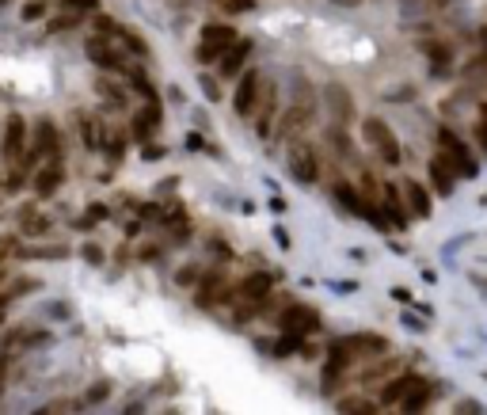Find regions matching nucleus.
Returning <instances> with one entry per match:
<instances>
[{
  "instance_id": "obj_1",
  "label": "nucleus",
  "mask_w": 487,
  "mask_h": 415,
  "mask_svg": "<svg viewBox=\"0 0 487 415\" xmlns=\"http://www.w3.org/2000/svg\"><path fill=\"white\" fill-rule=\"evenodd\" d=\"M316 107H320V99H316L312 84L297 80L293 84V99H289V107L282 111V126H274V137H297L305 126H312Z\"/></svg>"
},
{
  "instance_id": "obj_2",
  "label": "nucleus",
  "mask_w": 487,
  "mask_h": 415,
  "mask_svg": "<svg viewBox=\"0 0 487 415\" xmlns=\"http://www.w3.org/2000/svg\"><path fill=\"white\" fill-rule=\"evenodd\" d=\"M434 145H438V153H442L449 164H453L457 179H476V175H480V164H476L472 149H468L449 126H438V130H434Z\"/></svg>"
},
{
  "instance_id": "obj_3",
  "label": "nucleus",
  "mask_w": 487,
  "mask_h": 415,
  "mask_svg": "<svg viewBox=\"0 0 487 415\" xmlns=\"http://www.w3.org/2000/svg\"><path fill=\"white\" fill-rule=\"evenodd\" d=\"M362 137H365V145H369L373 153H381V160H385L388 168L404 164V149H400V141H396V134H392V126L381 115H369V118L362 122Z\"/></svg>"
},
{
  "instance_id": "obj_4",
  "label": "nucleus",
  "mask_w": 487,
  "mask_h": 415,
  "mask_svg": "<svg viewBox=\"0 0 487 415\" xmlns=\"http://www.w3.org/2000/svg\"><path fill=\"white\" fill-rule=\"evenodd\" d=\"M286 172L297 179L301 187H312L320 179V156H316V145L308 137L297 134L286 149Z\"/></svg>"
},
{
  "instance_id": "obj_5",
  "label": "nucleus",
  "mask_w": 487,
  "mask_h": 415,
  "mask_svg": "<svg viewBox=\"0 0 487 415\" xmlns=\"http://www.w3.org/2000/svg\"><path fill=\"white\" fill-rule=\"evenodd\" d=\"M278 115H282V99H278V84L263 77V88H259V99H255V107H251V130H255V137L263 141L274 134V126H278Z\"/></svg>"
},
{
  "instance_id": "obj_6",
  "label": "nucleus",
  "mask_w": 487,
  "mask_h": 415,
  "mask_svg": "<svg viewBox=\"0 0 487 415\" xmlns=\"http://www.w3.org/2000/svg\"><path fill=\"white\" fill-rule=\"evenodd\" d=\"M61 153V134H58V122L53 118H34V137H27V156L23 164H42L46 156H58Z\"/></svg>"
},
{
  "instance_id": "obj_7",
  "label": "nucleus",
  "mask_w": 487,
  "mask_h": 415,
  "mask_svg": "<svg viewBox=\"0 0 487 415\" xmlns=\"http://www.w3.org/2000/svg\"><path fill=\"white\" fill-rule=\"evenodd\" d=\"M84 54H88V61L103 73H126V65H129L126 50H122L115 39H107V35H91V39L84 42Z\"/></svg>"
},
{
  "instance_id": "obj_8",
  "label": "nucleus",
  "mask_w": 487,
  "mask_h": 415,
  "mask_svg": "<svg viewBox=\"0 0 487 415\" xmlns=\"http://www.w3.org/2000/svg\"><path fill=\"white\" fill-rule=\"evenodd\" d=\"M278 328L282 332H293V335H312V332H320L324 328V316L316 313L312 305H301V301H293V305H286L282 313H278Z\"/></svg>"
},
{
  "instance_id": "obj_9",
  "label": "nucleus",
  "mask_w": 487,
  "mask_h": 415,
  "mask_svg": "<svg viewBox=\"0 0 487 415\" xmlns=\"http://www.w3.org/2000/svg\"><path fill=\"white\" fill-rule=\"evenodd\" d=\"M27 118L20 115V111H15V115H8L4 118V137H0V156L8 160V164H20V160L27 156Z\"/></svg>"
},
{
  "instance_id": "obj_10",
  "label": "nucleus",
  "mask_w": 487,
  "mask_h": 415,
  "mask_svg": "<svg viewBox=\"0 0 487 415\" xmlns=\"http://www.w3.org/2000/svg\"><path fill=\"white\" fill-rule=\"evenodd\" d=\"M331 347H335V351H343V354H350V358H373V354L388 351V339L377 335V332H354V335L335 339Z\"/></svg>"
},
{
  "instance_id": "obj_11",
  "label": "nucleus",
  "mask_w": 487,
  "mask_h": 415,
  "mask_svg": "<svg viewBox=\"0 0 487 415\" xmlns=\"http://www.w3.org/2000/svg\"><path fill=\"white\" fill-rule=\"evenodd\" d=\"M259 88H263V73H259V69H244L240 80H236V92H232V115L248 118L251 107H255V99H259Z\"/></svg>"
},
{
  "instance_id": "obj_12",
  "label": "nucleus",
  "mask_w": 487,
  "mask_h": 415,
  "mask_svg": "<svg viewBox=\"0 0 487 415\" xmlns=\"http://www.w3.org/2000/svg\"><path fill=\"white\" fill-rule=\"evenodd\" d=\"M377 202H381V210H385V218H388L392 229H407V225H411V210H407L404 191H400L396 183H381Z\"/></svg>"
},
{
  "instance_id": "obj_13",
  "label": "nucleus",
  "mask_w": 487,
  "mask_h": 415,
  "mask_svg": "<svg viewBox=\"0 0 487 415\" xmlns=\"http://www.w3.org/2000/svg\"><path fill=\"white\" fill-rule=\"evenodd\" d=\"M221 290H224V267L202 271L198 282H194V294H191V301H194L198 309H210V305H217Z\"/></svg>"
},
{
  "instance_id": "obj_14",
  "label": "nucleus",
  "mask_w": 487,
  "mask_h": 415,
  "mask_svg": "<svg viewBox=\"0 0 487 415\" xmlns=\"http://www.w3.org/2000/svg\"><path fill=\"white\" fill-rule=\"evenodd\" d=\"M34 194L39 198H50V194H58V187L65 183V164L58 156H46L42 164H39V172H34Z\"/></svg>"
},
{
  "instance_id": "obj_15",
  "label": "nucleus",
  "mask_w": 487,
  "mask_h": 415,
  "mask_svg": "<svg viewBox=\"0 0 487 415\" xmlns=\"http://www.w3.org/2000/svg\"><path fill=\"white\" fill-rule=\"evenodd\" d=\"M331 194H335V202H339L346 213H354V218H365V213H369V206H373V198H365L358 187L350 183V179H335Z\"/></svg>"
},
{
  "instance_id": "obj_16",
  "label": "nucleus",
  "mask_w": 487,
  "mask_h": 415,
  "mask_svg": "<svg viewBox=\"0 0 487 415\" xmlns=\"http://www.w3.org/2000/svg\"><path fill=\"white\" fill-rule=\"evenodd\" d=\"M164 122V115H160V99L156 103H145L141 111L134 115V122H129V137L137 141V145H145V141H153V134H156V126Z\"/></svg>"
},
{
  "instance_id": "obj_17",
  "label": "nucleus",
  "mask_w": 487,
  "mask_h": 415,
  "mask_svg": "<svg viewBox=\"0 0 487 415\" xmlns=\"http://www.w3.org/2000/svg\"><path fill=\"white\" fill-rule=\"evenodd\" d=\"M77 130H80V145L88 149V153H99L103 141H107V126H103V118L91 115V111H77Z\"/></svg>"
},
{
  "instance_id": "obj_18",
  "label": "nucleus",
  "mask_w": 487,
  "mask_h": 415,
  "mask_svg": "<svg viewBox=\"0 0 487 415\" xmlns=\"http://www.w3.org/2000/svg\"><path fill=\"white\" fill-rule=\"evenodd\" d=\"M415 381H423V377H419V373H392V377H385V381H381L385 389L377 392V404H381V408H396V404L404 400V392Z\"/></svg>"
},
{
  "instance_id": "obj_19",
  "label": "nucleus",
  "mask_w": 487,
  "mask_h": 415,
  "mask_svg": "<svg viewBox=\"0 0 487 415\" xmlns=\"http://www.w3.org/2000/svg\"><path fill=\"white\" fill-rule=\"evenodd\" d=\"M426 172H430V187H434L438 194H453V187H457V172H453V164H449V160L438 153L434 160H430L426 164Z\"/></svg>"
},
{
  "instance_id": "obj_20",
  "label": "nucleus",
  "mask_w": 487,
  "mask_h": 415,
  "mask_svg": "<svg viewBox=\"0 0 487 415\" xmlns=\"http://www.w3.org/2000/svg\"><path fill=\"white\" fill-rule=\"evenodd\" d=\"M248 54H251V42L248 39H236L229 46V50L217 58V69H221V77L229 80V77H240V69H244V61H248Z\"/></svg>"
},
{
  "instance_id": "obj_21",
  "label": "nucleus",
  "mask_w": 487,
  "mask_h": 415,
  "mask_svg": "<svg viewBox=\"0 0 487 415\" xmlns=\"http://www.w3.org/2000/svg\"><path fill=\"white\" fill-rule=\"evenodd\" d=\"M270 290H274V278H270L267 271H251V275L236 286V305H240V301H259V297H267Z\"/></svg>"
},
{
  "instance_id": "obj_22",
  "label": "nucleus",
  "mask_w": 487,
  "mask_h": 415,
  "mask_svg": "<svg viewBox=\"0 0 487 415\" xmlns=\"http://www.w3.org/2000/svg\"><path fill=\"white\" fill-rule=\"evenodd\" d=\"M404 202H407V210L415 213V218H430L434 213V202H430V191L423 183H415V179H404Z\"/></svg>"
},
{
  "instance_id": "obj_23",
  "label": "nucleus",
  "mask_w": 487,
  "mask_h": 415,
  "mask_svg": "<svg viewBox=\"0 0 487 415\" xmlns=\"http://www.w3.org/2000/svg\"><path fill=\"white\" fill-rule=\"evenodd\" d=\"M434 392H438V385H434V381H426V377H423V381H415V385H411V389L404 392V400H400L396 408H404L407 415H415V411H423L426 404L434 400Z\"/></svg>"
},
{
  "instance_id": "obj_24",
  "label": "nucleus",
  "mask_w": 487,
  "mask_h": 415,
  "mask_svg": "<svg viewBox=\"0 0 487 415\" xmlns=\"http://www.w3.org/2000/svg\"><path fill=\"white\" fill-rule=\"evenodd\" d=\"M324 99H327V107H331V115L339 118V122H350L354 118V99H350V92H346L343 84H327Z\"/></svg>"
},
{
  "instance_id": "obj_25",
  "label": "nucleus",
  "mask_w": 487,
  "mask_h": 415,
  "mask_svg": "<svg viewBox=\"0 0 487 415\" xmlns=\"http://www.w3.org/2000/svg\"><path fill=\"white\" fill-rule=\"evenodd\" d=\"M396 366H400V358L396 354H373L369 358V366L358 373V381L362 385H373V381H385V377L396 373Z\"/></svg>"
},
{
  "instance_id": "obj_26",
  "label": "nucleus",
  "mask_w": 487,
  "mask_h": 415,
  "mask_svg": "<svg viewBox=\"0 0 487 415\" xmlns=\"http://www.w3.org/2000/svg\"><path fill=\"white\" fill-rule=\"evenodd\" d=\"M122 77L129 80V92H137V96H141L145 103H156V99H160V92H156V84L148 80V73L141 69V65H134V61H129Z\"/></svg>"
},
{
  "instance_id": "obj_27",
  "label": "nucleus",
  "mask_w": 487,
  "mask_h": 415,
  "mask_svg": "<svg viewBox=\"0 0 487 415\" xmlns=\"http://www.w3.org/2000/svg\"><path fill=\"white\" fill-rule=\"evenodd\" d=\"M236 39H240V35H236V27H232V23H205L198 31V42H210V46H217V50H229Z\"/></svg>"
},
{
  "instance_id": "obj_28",
  "label": "nucleus",
  "mask_w": 487,
  "mask_h": 415,
  "mask_svg": "<svg viewBox=\"0 0 487 415\" xmlns=\"http://www.w3.org/2000/svg\"><path fill=\"white\" fill-rule=\"evenodd\" d=\"M110 39H115L126 54H134V58H148V39H145V35H137L134 27H122L118 23V31L110 35Z\"/></svg>"
},
{
  "instance_id": "obj_29",
  "label": "nucleus",
  "mask_w": 487,
  "mask_h": 415,
  "mask_svg": "<svg viewBox=\"0 0 487 415\" xmlns=\"http://www.w3.org/2000/svg\"><path fill=\"white\" fill-rule=\"evenodd\" d=\"M96 92H99V96L107 99V103H110V107H115V111H122V107H126V92H122L115 80H107V73H103V77L96 80Z\"/></svg>"
},
{
  "instance_id": "obj_30",
  "label": "nucleus",
  "mask_w": 487,
  "mask_h": 415,
  "mask_svg": "<svg viewBox=\"0 0 487 415\" xmlns=\"http://www.w3.org/2000/svg\"><path fill=\"white\" fill-rule=\"evenodd\" d=\"M297 347H301V335L282 332L274 343H270V354H274V358H289V354H297Z\"/></svg>"
},
{
  "instance_id": "obj_31",
  "label": "nucleus",
  "mask_w": 487,
  "mask_h": 415,
  "mask_svg": "<svg viewBox=\"0 0 487 415\" xmlns=\"http://www.w3.org/2000/svg\"><path fill=\"white\" fill-rule=\"evenodd\" d=\"M84 20L80 12H61V16H53V20H46V35H61V31H72Z\"/></svg>"
},
{
  "instance_id": "obj_32",
  "label": "nucleus",
  "mask_w": 487,
  "mask_h": 415,
  "mask_svg": "<svg viewBox=\"0 0 487 415\" xmlns=\"http://www.w3.org/2000/svg\"><path fill=\"white\" fill-rule=\"evenodd\" d=\"M23 233H27V237H46V233H53V218L27 213V218H23Z\"/></svg>"
},
{
  "instance_id": "obj_33",
  "label": "nucleus",
  "mask_w": 487,
  "mask_h": 415,
  "mask_svg": "<svg viewBox=\"0 0 487 415\" xmlns=\"http://www.w3.org/2000/svg\"><path fill=\"white\" fill-rule=\"evenodd\" d=\"M46 8H50V0H27L20 8V20L23 23H42L46 20Z\"/></svg>"
},
{
  "instance_id": "obj_34",
  "label": "nucleus",
  "mask_w": 487,
  "mask_h": 415,
  "mask_svg": "<svg viewBox=\"0 0 487 415\" xmlns=\"http://www.w3.org/2000/svg\"><path fill=\"white\" fill-rule=\"evenodd\" d=\"M103 153H107L110 160H118L126 156V134H122V130H115V134H107V141H103Z\"/></svg>"
},
{
  "instance_id": "obj_35",
  "label": "nucleus",
  "mask_w": 487,
  "mask_h": 415,
  "mask_svg": "<svg viewBox=\"0 0 487 415\" xmlns=\"http://www.w3.org/2000/svg\"><path fill=\"white\" fill-rule=\"evenodd\" d=\"M335 408H339V411H377V404L362 400V396H339V400H335Z\"/></svg>"
},
{
  "instance_id": "obj_36",
  "label": "nucleus",
  "mask_w": 487,
  "mask_h": 415,
  "mask_svg": "<svg viewBox=\"0 0 487 415\" xmlns=\"http://www.w3.org/2000/svg\"><path fill=\"white\" fill-rule=\"evenodd\" d=\"M23 187H27V164H23V168L12 164V172H8V179H4V191H8V194H20Z\"/></svg>"
},
{
  "instance_id": "obj_37",
  "label": "nucleus",
  "mask_w": 487,
  "mask_h": 415,
  "mask_svg": "<svg viewBox=\"0 0 487 415\" xmlns=\"http://www.w3.org/2000/svg\"><path fill=\"white\" fill-rule=\"evenodd\" d=\"M198 275H202V267H198V263H186V267L175 271V282H179V286H186V290H194Z\"/></svg>"
},
{
  "instance_id": "obj_38",
  "label": "nucleus",
  "mask_w": 487,
  "mask_h": 415,
  "mask_svg": "<svg viewBox=\"0 0 487 415\" xmlns=\"http://www.w3.org/2000/svg\"><path fill=\"white\" fill-rule=\"evenodd\" d=\"M20 256H27V259H65V256H69V248L58 244V248H34V252H20Z\"/></svg>"
},
{
  "instance_id": "obj_39",
  "label": "nucleus",
  "mask_w": 487,
  "mask_h": 415,
  "mask_svg": "<svg viewBox=\"0 0 487 415\" xmlns=\"http://www.w3.org/2000/svg\"><path fill=\"white\" fill-rule=\"evenodd\" d=\"M198 88L205 92V99H210V103L221 99V88H217V80H213L210 73H198Z\"/></svg>"
},
{
  "instance_id": "obj_40",
  "label": "nucleus",
  "mask_w": 487,
  "mask_h": 415,
  "mask_svg": "<svg viewBox=\"0 0 487 415\" xmlns=\"http://www.w3.org/2000/svg\"><path fill=\"white\" fill-rule=\"evenodd\" d=\"M107 396H110V381H96L84 392V404H99V400H107Z\"/></svg>"
},
{
  "instance_id": "obj_41",
  "label": "nucleus",
  "mask_w": 487,
  "mask_h": 415,
  "mask_svg": "<svg viewBox=\"0 0 487 415\" xmlns=\"http://www.w3.org/2000/svg\"><path fill=\"white\" fill-rule=\"evenodd\" d=\"M96 4H99V0H61V12H80V16H88V12H96Z\"/></svg>"
},
{
  "instance_id": "obj_42",
  "label": "nucleus",
  "mask_w": 487,
  "mask_h": 415,
  "mask_svg": "<svg viewBox=\"0 0 487 415\" xmlns=\"http://www.w3.org/2000/svg\"><path fill=\"white\" fill-rule=\"evenodd\" d=\"M224 50H217V46H210V42H198V50H194V58H198L202 65H210V61H217Z\"/></svg>"
},
{
  "instance_id": "obj_43",
  "label": "nucleus",
  "mask_w": 487,
  "mask_h": 415,
  "mask_svg": "<svg viewBox=\"0 0 487 415\" xmlns=\"http://www.w3.org/2000/svg\"><path fill=\"white\" fill-rule=\"evenodd\" d=\"M80 256H84V259H88V263H91V267H99V263H103V259H107V256H103V248H99V244H84V248H80Z\"/></svg>"
},
{
  "instance_id": "obj_44",
  "label": "nucleus",
  "mask_w": 487,
  "mask_h": 415,
  "mask_svg": "<svg viewBox=\"0 0 487 415\" xmlns=\"http://www.w3.org/2000/svg\"><path fill=\"white\" fill-rule=\"evenodd\" d=\"M221 4H224V12L236 16V12H251V8H255V0H221Z\"/></svg>"
},
{
  "instance_id": "obj_45",
  "label": "nucleus",
  "mask_w": 487,
  "mask_h": 415,
  "mask_svg": "<svg viewBox=\"0 0 487 415\" xmlns=\"http://www.w3.org/2000/svg\"><path fill=\"white\" fill-rule=\"evenodd\" d=\"M88 218H91V221H107V218H110V206L91 202V206H88Z\"/></svg>"
},
{
  "instance_id": "obj_46",
  "label": "nucleus",
  "mask_w": 487,
  "mask_h": 415,
  "mask_svg": "<svg viewBox=\"0 0 487 415\" xmlns=\"http://www.w3.org/2000/svg\"><path fill=\"white\" fill-rule=\"evenodd\" d=\"M8 256H20V244H15L12 237H8V240H0V263H4Z\"/></svg>"
},
{
  "instance_id": "obj_47",
  "label": "nucleus",
  "mask_w": 487,
  "mask_h": 415,
  "mask_svg": "<svg viewBox=\"0 0 487 415\" xmlns=\"http://www.w3.org/2000/svg\"><path fill=\"white\" fill-rule=\"evenodd\" d=\"M404 328H407V332H426V324L419 316H411V313H404Z\"/></svg>"
},
{
  "instance_id": "obj_48",
  "label": "nucleus",
  "mask_w": 487,
  "mask_h": 415,
  "mask_svg": "<svg viewBox=\"0 0 487 415\" xmlns=\"http://www.w3.org/2000/svg\"><path fill=\"white\" fill-rule=\"evenodd\" d=\"M472 137H476V141H480V145L487 149V122H480V118H476V126H472Z\"/></svg>"
},
{
  "instance_id": "obj_49",
  "label": "nucleus",
  "mask_w": 487,
  "mask_h": 415,
  "mask_svg": "<svg viewBox=\"0 0 487 415\" xmlns=\"http://www.w3.org/2000/svg\"><path fill=\"white\" fill-rule=\"evenodd\" d=\"M186 149H191V153H198V149H205V141H202V134H186Z\"/></svg>"
},
{
  "instance_id": "obj_50",
  "label": "nucleus",
  "mask_w": 487,
  "mask_h": 415,
  "mask_svg": "<svg viewBox=\"0 0 487 415\" xmlns=\"http://www.w3.org/2000/svg\"><path fill=\"white\" fill-rule=\"evenodd\" d=\"M388 294H392V297H396V301H400V305H407V301H411V290H407V286H392V290H388Z\"/></svg>"
},
{
  "instance_id": "obj_51",
  "label": "nucleus",
  "mask_w": 487,
  "mask_h": 415,
  "mask_svg": "<svg viewBox=\"0 0 487 415\" xmlns=\"http://www.w3.org/2000/svg\"><path fill=\"white\" fill-rule=\"evenodd\" d=\"M8 366H12V358H8V351H0V389H4V377H8Z\"/></svg>"
},
{
  "instance_id": "obj_52",
  "label": "nucleus",
  "mask_w": 487,
  "mask_h": 415,
  "mask_svg": "<svg viewBox=\"0 0 487 415\" xmlns=\"http://www.w3.org/2000/svg\"><path fill=\"white\" fill-rule=\"evenodd\" d=\"M164 153H167L164 145H145V160H160Z\"/></svg>"
},
{
  "instance_id": "obj_53",
  "label": "nucleus",
  "mask_w": 487,
  "mask_h": 415,
  "mask_svg": "<svg viewBox=\"0 0 487 415\" xmlns=\"http://www.w3.org/2000/svg\"><path fill=\"white\" fill-rule=\"evenodd\" d=\"M480 408H483L480 400H461V404H457V411H480Z\"/></svg>"
},
{
  "instance_id": "obj_54",
  "label": "nucleus",
  "mask_w": 487,
  "mask_h": 415,
  "mask_svg": "<svg viewBox=\"0 0 487 415\" xmlns=\"http://www.w3.org/2000/svg\"><path fill=\"white\" fill-rule=\"evenodd\" d=\"M134 237H141V221H129L126 225V240H134Z\"/></svg>"
},
{
  "instance_id": "obj_55",
  "label": "nucleus",
  "mask_w": 487,
  "mask_h": 415,
  "mask_svg": "<svg viewBox=\"0 0 487 415\" xmlns=\"http://www.w3.org/2000/svg\"><path fill=\"white\" fill-rule=\"evenodd\" d=\"M274 240L282 244V248H289V237H286V229H274Z\"/></svg>"
},
{
  "instance_id": "obj_56",
  "label": "nucleus",
  "mask_w": 487,
  "mask_h": 415,
  "mask_svg": "<svg viewBox=\"0 0 487 415\" xmlns=\"http://www.w3.org/2000/svg\"><path fill=\"white\" fill-rule=\"evenodd\" d=\"M4 286H8V271L0 267V290H4Z\"/></svg>"
},
{
  "instance_id": "obj_57",
  "label": "nucleus",
  "mask_w": 487,
  "mask_h": 415,
  "mask_svg": "<svg viewBox=\"0 0 487 415\" xmlns=\"http://www.w3.org/2000/svg\"><path fill=\"white\" fill-rule=\"evenodd\" d=\"M480 122H487V103H480Z\"/></svg>"
},
{
  "instance_id": "obj_58",
  "label": "nucleus",
  "mask_w": 487,
  "mask_h": 415,
  "mask_svg": "<svg viewBox=\"0 0 487 415\" xmlns=\"http://www.w3.org/2000/svg\"><path fill=\"white\" fill-rule=\"evenodd\" d=\"M476 286H483V290H487V278H476Z\"/></svg>"
},
{
  "instance_id": "obj_59",
  "label": "nucleus",
  "mask_w": 487,
  "mask_h": 415,
  "mask_svg": "<svg viewBox=\"0 0 487 415\" xmlns=\"http://www.w3.org/2000/svg\"><path fill=\"white\" fill-rule=\"evenodd\" d=\"M480 206H487V194H483V198H480Z\"/></svg>"
},
{
  "instance_id": "obj_60",
  "label": "nucleus",
  "mask_w": 487,
  "mask_h": 415,
  "mask_svg": "<svg viewBox=\"0 0 487 415\" xmlns=\"http://www.w3.org/2000/svg\"><path fill=\"white\" fill-rule=\"evenodd\" d=\"M483 377H487V373H483Z\"/></svg>"
}]
</instances>
